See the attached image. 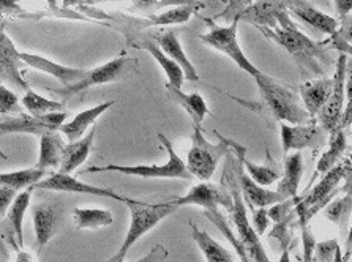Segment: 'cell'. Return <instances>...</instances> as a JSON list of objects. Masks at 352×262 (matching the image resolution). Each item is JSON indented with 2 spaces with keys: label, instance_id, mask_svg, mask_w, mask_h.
I'll list each match as a JSON object with an SVG mask.
<instances>
[{
  "label": "cell",
  "instance_id": "obj_1",
  "mask_svg": "<svg viewBox=\"0 0 352 262\" xmlns=\"http://www.w3.org/2000/svg\"><path fill=\"white\" fill-rule=\"evenodd\" d=\"M265 39L272 40L276 45L286 50L289 54L300 63L303 68H310V72L322 74L319 58L324 54L322 43H314L303 34V32L292 23L285 7L280 8L276 14V28H258Z\"/></svg>",
  "mask_w": 352,
  "mask_h": 262
},
{
  "label": "cell",
  "instance_id": "obj_2",
  "mask_svg": "<svg viewBox=\"0 0 352 262\" xmlns=\"http://www.w3.org/2000/svg\"><path fill=\"white\" fill-rule=\"evenodd\" d=\"M351 171L352 163L349 157L343 160L322 174V179L314 188L307 193V196H300L296 202L294 212L298 221V226H307L310 224L311 218L321 212L338 193H344L346 190H351Z\"/></svg>",
  "mask_w": 352,
  "mask_h": 262
},
{
  "label": "cell",
  "instance_id": "obj_3",
  "mask_svg": "<svg viewBox=\"0 0 352 262\" xmlns=\"http://www.w3.org/2000/svg\"><path fill=\"white\" fill-rule=\"evenodd\" d=\"M253 79L258 85L264 108L274 119L291 125L307 124L311 120V117L303 108L302 101L286 85L280 84L276 79L263 72L253 76Z\"/></svg>",
  "mask_w": 352,
  "mask_h": 262
},
{
  "label": "cell",
  "instance_id": "obj_4",
  "mask_svg": "<svg viewBox=\"0 0 352 262\" xmlns=\"http://www.w3.org/2000/svg\"><path fill=\"white\" fill-rule=\"evenodd\" d=\"M158 141L166 149L168 160L163 164H138V166H122V164H108V166H90L82 173H119L124 175H133V177L142 179H191L190 171L182 158L175 153L173 142L163 135L157 133Z\"/></svg>",
  "mask_w": 352,
  "mask_h": 262
},
{
  "label": "cell",
  "instance_id": "obj_5",
  "mask_svg": "<svg viewBox=\"0 0 352 262\" xmlns=\"http://www.w3.org/2000/svg\"><path fill=\"white\" fill-rule=\"evenodd\" d=\"M225 169L229 174V182H226V184L229 185V191H231V196H232V207H231V210H229V215H231L234 226H236V229H237L236 234L240 240V243L243 245L245 251H247L248 259L252 262H270L267 251H265L263 243H261L259 235L256 234V231L252 226V223H250V220H248L247 206H245L242 191H240V186L236 180V175H234L231 153L226 155Z\"/></svg>",
  "mask_w": 352,
  "mask_h": 262
},
{
  "label": "cell",
  "instance_id": "obj_6",
  "mask_svg": "<svg viewBox=\"0 0 352 262\" xmlns=\"http://www.w3.org/2000/svg\"><path fill=\"white\" fill-rule=\"evenodd\" d=\"M195 131L191 135V147L186 153V169L190 171L191 177H196L201 182H210L212 175L215 174L217 166L220 160L231 153L226 139L217 130L213 131V136L218 139L217 144L207 141L201 127L193 125Z\"/></svg>",
  "mask_w": 352,
  "mask_h": 262
},
{
  "label": "cell",
  "instance_id": "obj_7",
  "mask_svg": "<svg viewBox=\"0 0 352 262\" xmlns=\"http://www.w3.org/2000/svg\"><path fill=\"white\" fill-rule=\"evenodd\" d=\"M128 210H130V226L125 235L124 243L120 248L116 251V254L109 259V262H124L128 250L135 245L138 240L144 237L148 231L157 228L164 218L173 215L179 208L168 204V202H160V204H148V202L138 201L133 204H128Z\"/></svg>",
  "mask_w": 352,
  "mask_h": 262
},
{
  "label": "cell",
  "instance_id": "obj_8",
  "mask_svg": "<svg viewBox=\"0 0 352 262\" xmlns=\"http://www.w3.org/2000/svg\"><path fill=\"white\" fill-rule=\"evenodd\" d=\"M136 68H138L136 58H131L128 56H120L117 58H113V61L103 63V65H100L97 68L87 69L85 76L74 84L65 85V87L62 89H51V92L58 95V97L63 100H67L73 97V95L82 92L85 89L95 87V85H103V84L120 81V79H124L126 76H130L131 73H135Z\"/></svg>",
  "mask_w": 352,
  "mask_h": 262
},
{
  "label": "cell",
  "instance_id": "obj_9",
  "mask_svg": "<svg viewBox=\"0 0 352 262\" xmlns=\"http://www.w3.org/2000/svg\"><path fill=\"white\" fill-rule=\"evenodd\" d=\"M239 18L236 16L232 21V24L229 25H217L213 21L206 19V23L209 24V32L204 35H199V40L204 45L210 46L212 50L226 54L231 61L236 62L239 68H242L243 72H247L250 76H256L261 69L245 56L242 51V46L237 40V29H239Z\"/></svg>",
  "mask_w": 352,
  "mask_h": 262
},
{
  "label": "cell",
  "instance_id": "obj_10",
  "mask_svg": "<svg viewBox=\"0 0 352 262\" xmlns=\"http://www.w3.org/2000/svg\"><path fill=\"white\" fill-rule=\"evenodd\" d=\"M348 56L340 54L337 61V68L332 78V92L329 100L325 101L322 109L318 112L319 125L324 128L327 135H333L340 125L341 114H343L346 103V78H348Z\"/></svg>",
  "mask_w": 352,
  "mask_h": 262
},
{
  "label": "cell",
  "instance_id": "obj_11",
  "mask_svg": "<svg viewBox=\"0 0 352 262\" xmlns=\"http://www.w3.org/2000/svg\"><path fill=\"white\" fill-rule=\"evenodd\" d=\"M280 136L283 153L303 151V149H321L329 142V135L324 128L318 124L316 119H311L307 124L291 125L280 122Z\"/></svg>",
  "mask_w": 352,
  "mask_h": 262
},
{
  "label": "cell",
  "instance_id": "obj_12",
  "mask_svg": "<svg viewBox=\"0 0 352 262\" xmlns=\"http://www.w3.org/2000/svg\"><path fill=\"white\" fill-rule=\"evenodd\" d=\"M34 188L38 190H50L56 191V193H74V195H92V196H101L108 197V199L124 202L125 206L138 202L140 199H133V197H126L122 195H117L116 191L104 188V186H95L85 182L73 177L72 174H63V173H54L50 177L41 179L34 185Z\"/></svg>",
  "mask_w": 352,
  "mask_h": 262
},
{
  "label": "cell",
  "instance_id": "obj_13",
  "mask_svg": "<svg viewBox=\"0 0 352 262\" xmlns=\"http://www.w3.org/2000/svg\"><path fill=\"white\" fill-rule=\"evenodd\" d=\"M67 112L57 111L50 112L43 116H30V114H19L12 119L0 122V135H34L43 136L46 133L58 131L63 124H65Z\"/></svg>",
  "mask_w": 352,
  "mask_h": 262
},
{
  "label": "cell",
  "instance_id": "obj_14",
  "mask_svg": "<svg viewBox=\"0 0 352 262\" xmlns=\"http://www.w3.org/2000/svg\"><path fill=\"white\" fill-rule=\"evenodd\" d=\"M164 202L174 206V207H184V206H199L204 210H209L213 207H225L229 212L232 207V196L231 191L228 188L226 182L223 185H215L210 182H202L199 185H195L188 193L177 197H169Z\"/></svg>",
  "mask_w": 352,
  "mask_h": 262
},
{
  "label": "cell",
  "instance_id": "obj_15",
  "mask_svg": "<svg viewBox=\"0 0 352 262\" xmlns=\"http://www.w3.org/2000/svg\"><path fill=\"white\" fill-rule=\"evenodd\" d=\"M63 207L60 201H43L32 207L34 218V231L38 253L46 247L47 242L54 237L62 223Z\"/></svg>",
  "mask_w": 352,
  "mask_h": 262
},
{
  "label": "cell",
  "instance_id": "obj_16",
  "mask_svg": "<svg viewBox=\"0 0 352 262\" xmlns=\"http://www.w3.org/2000/svg\"><path fill=\"white\" fill-rule=\"evenodd\" d=\"M24 67L14 43L5 34L2 23L0 24V84H7L8 87L19 90V92H28L29 84L24 81L23 74H21V68Z\"/></svg>",
  "mask_w": 352,
  "mask_h": 262
},
{
  "label": "cell",
  "instance_id": "obj_17",
  "mask_svg": "<svg viewBox=\"0 0 352 262\" xmlns=\"http://www.w3.org/2000/svg\"><path fill=\"white\" fill-rule=\"evenodd\" d=\"M232 169L234 175H236V180L240 186V191H242L243 199L248 202V206H256V207H270L280 202L286 197H283L278 191H270L265 188V186H261L248 177V174L245 173L242 166H240L236 160L232 158Z\"/></svg>",
  "mask_w": 352,
  "mask_h": 262
},
{
  "label": "cell",
  "instance_id": "obj_18",
  "mask_svg": "<svg viewBox=\"0 0 352 262\" xmlns=\"http://www.w3.org/2000/svg\"><path fill=\"white\" fill-rule=\"evenodd\" d=\"M19 58L24 62L25 67L35 68L38 69V72L54 76L58 83L63 84V87L79 81V79H82L85 76V73H87V69L60 65V63L52 62L50 58L36 54H29V52H19Z\"/></svg>",
  "mask_w": 352,
  "mask_h": 262
},
{
  "label": "cell",
  "instance_id": "obj_19",
  "mask_svg": "<svg viewBox=\"0 0 352 262\" xmlns=\"http://www.w3.org/2000/svg\"><path fill=\"white\" fill-rule=\"evenodd\" d=\"M30 197H32V186L28 190H24L23 193L16 195L14 201L10 206L8 212L5 213L7 220H5V226L8 229L10 234V243L14 248H21L24 245V217L28 213V208L30 206Z\"/></svg>",
  "mask_w": 352,
  "mask_h": 262
},
{
  "label": "cell",
  "instance_id": "obj_20",
  "mask_svg": "<svg viewBox=\"0 0 352 262\" xmlns=\"http://www.w3.org/2000/svg\"><path fill=\"white\" fill-rule=\"evenodd\" d=\"M157 45L164 54L177 63L180 69L184 72L185 79H188V81H193V83L199 81V74H197L196 68L193 63H191L188 56L185 54L182 43H180L179 36L174 30H168L164 32V34L157 35Z\"/></svg>",
  "mask_w": 352,
  "mask_h": 262
},
{
  "label": "cell",
  "instance_id": "obj_21",
  "mask_svg": "<svg viewBox=\"0 0 352 262\" xmlns=\"http://www.w3.org/2000/svg\"><path fill=\"white\" fill-rule=\"evenodd\" d=\"M225 139H226L229 149H231V152L237 157V163L242 166L245 173L248 174V177L253 182H256V184L267 188V186H270L274 182L280 179L278 171L267 168V166L254 164L253 162H250V160L247 158V147L242 146V144L236 142L231 138L225 136Z\"/></svg>",
  "mask_w": 352,
  "mask_h": 262
},
{
  "label": "cell",
  "instance_id": "obj_22",
  "mask_svg": "<svg viewBox=\"0 0 352 262\" xmlns=\"http://www.w3.org/2000/svg\"><path fill=\"white\" fill-rule=\"evenodd\" d=\"M114 105L116 101L111 100L106 101L103 105H97L94 106V108L79 112V114L74 116L70 122H65V124L58 128V131H62L63 135H65L68 142L78 141V139H81L85 133H87L89 128L100 119V116L104 114L109 108H113Z\"/></svg>",
  "mask_w": 352,
  "mask_h": 262
},
{
  "label": "cell",
  "instance_id": "obj_23",
  "mask_svg": "<svg viewBox=\"0 0 352 262\" xmlns=\"http://www.w3.org/2000/svg\"><path fill=\"white\" fill-rule=\"evenodd\" d=\"M94 139L95 128L85 133V135L81 139H78V141L65 144L62 153V162L60 166H58V173L72 174L73 171H76L79 168V166H82L90 152H92Z\"/></svg>",
  "mask_w": 352,
  "mask_h": 262
},
{
  "label": "cell",
  "instance_id": "obj_24",
  "mask_svg": "<svg viewBox=\"0 0 352 262\" xmlns=\"http://www.w3.org/2000/svg\"><path fill=\"white\" fill-rule=\"evenodd\" d=\"M332 78H321L314 79V81H307L300 85L302 105L311 119L318 116L325 101L329 100L330 92H332Z\"/></svg>",
  "mask_w": 352,
  "mask_h": 262
},
{
  "label": "cell",
  "instance_id": "obj_25",
  "mask_svg": "<svg viewBox=\"0 0 352 262\" xmlns=\"http://www.w3.org/2000/svg\"><path fill=\"white\" fill-rule=\"evenodd\" d=\"M289 12L296 14L298 19H302L303 23L310 25V28L321 30L327 35H333L335 32L338 30V19L332 18L330 14H325L321 10L314 8L311 3L305 2V0H300V2L292 3L289 7Z\"/></svg>",
  "mask_w": 352,
  "mask_h": 262
},
{
  "label": "cell",
  "instance_id": "obj_26",
  "mask_svg": "<svg viewBox=\"0 0 352 262\" xmlns=\"http://www.w3.org/2000/svg\"><path fill=\"white\" fill-rule=\"evenodd\" d=\"M303 169H305V164H303V155L300 151L286 155L285 173L281 175L278 190H276L283 197L298 196V186H300Z\"/></svg>",
  "mask_w": 352,
  "mask_h": 262
},
{
  "label": "cell",
  "instance_id": "obj_27",
  "mask_svg": "<svg viewBox=\"0 0 352 262\" xmlns=\"http://www.w3.org/2000/svg\"><path fill=\"white\" fill-rule=\"evenodd\" d=\"M166 90L170 95L175 103H177L180 108H182L186 114L191 117V122L193 125L201 127L202 122L207 116H209V106H207V101L204 100L201 94H184L182 89L173 87V85L166 84Z\"/></svg>",
  "mask_w": 352,
  "mask_h": 262
},
{
  "label": "cell",
  "instance_id": "obj_28",
  "mask_svg": "<svg viewBox=\"0 0 352 262\" xmlns=\"http://www.w3.org/2000/svg\"><path fill=\"white\" fill-rule=\"evenodd\" d=\"M65 142L58 131H51L40 136V155L36 162V169H58L62 162V153Z\"/></svg>",
  "mask_w": 352,
  "mask_h": 262
},
{
  "label": "cell",
  "instance_id": "obj_29",
  "mask_svg": "<svg viewBox=\"0 0 352 262\" xmlns=\"http://www.w3.org/2000/svg\"><path fill=\"white\" fill-rule=\"evenodd\" d=\"M191 239L195 240L197 248L202 251L207 262H236L231 251L223 247L220 242H217L209 232L201 231L196 223H190Z\"/></svg>",
  "mask_w": 352,
  "mask_h": 262
},
{
  "label": "cell",
  "instance_id": "obj_30",
  "mask_svg": "<svg viewBox=\"0 0 352 262\" xmlns=\"http://www.w3.org/2000/svg\"><path fill=\"white\" fill-rule=\"evenodd\" d=\"M133 46L147 51L148 54L155 58V61L158 62V65L162 67V69L164 72V74H166L169 85H173V87H177V89H182L184 81H185L184 72L180 69L177 63L173 61V58L168 57L162 50H160L157 43H153L152 40H141V41L135 43Z\"/></svg>",
  "mask_w": 352,
  "mask_h": 262
},
{
  "label": "cell",
  "instance_id": "obj_31",
  "mask_svg": "<svg viewBox=\"0 0 352 262\" xmlns=\"http://www.w3.org/2000/svg\"><path fill=\"white\" fill-rule=\"evenodd\" d=\"M280 8H281L280 5H276L274 2H259V3L250 5L248 8L242 10V12L237 14V18L254 24L256 28L275 29L276 14H278Z\"/></svg>",
  "mask_w": 352,
  "mask_h": 262
},
{
  "label": "cell",
  "instance_id": "obj_32",
  "mask_svg": "<svg viewBox=\"0 0 352 262\" xmlns=\"http://www.w3.org/2000/svg\"><path fill=\"white\" fill-rule=\"evenodd\" d=\"M73 221L74 226L78 229H101L106 226H111L114 223L113 212L108 208H97V207H84V208H74L73 210Z\"/></svg>",
  "mask_w": 352,
  "mask_h": 262
},
{
  "label": "cell",
  "instance_id": "obj_33",
  "mask_svg": "<svg viewBox=\"0 0 352 262\" xmlns=\"http://www.w3.org/2000/svg\"><path fill=\"white\" fill-rule=\"evenodd\" d=\"M348 149V139H346V130H337L333 135L329 136V149L322 153L316 164L313 179L318 174H325L329 169H332L340 160L344 158V152Z\"/></svg>",
  "mask_w": 352,
  "mask_h": 262
},
{
  "label": "cell",
  "instance_id": "obj_34",
  "mask_svg": "<svg viewBox=\"0 0 352 262\" xmlns=\"http://www.w3.org/2000/svg\"><path fill=\"white\" fill-rule=\"evenodd\" d=\"M351 207H352L351 190H346L343 196L333 197V199L322 208L325 220L337 224V226L340 228V231L343 232L349 223Z\"/></svg>",
  "mask_w": 352,
  "mask_h": 262
},
{
  "label": "cell",
  "instance_id": "obj_35",
  "mask_svg": "<svg viewBox=\"0 0 352 262\" xmlns=\"http://www.w3.org/2000/svg\"><path fill=\"white\" fill-rule=\"evenodd\" d=\"M47 171L43 169H21V171H13V173H5L0 174V186H8V188H13L16 191L25 190V188H34L36 182L46 177Z\"/></svg>",
  "mask_w": 352,
  "mask_h": 262
},
{
  "label": "cell",
  "instance_id": "obj_36",
  "mask_svg": "<svg viewBox=\"0 0 352 262\" xmlns=\"http://www.w3.org/2000/svg\"><path fill=\"white\" fill-rule=\"evenodd\" d=\"M201 7L199 2L197 3H186L179 5V7L169 8L166 12L152 14L147 18V25H179L185 24L186 21H190L191 16L196 13V8Z\"/></svg>",
  "mask_w": 352,
  "mask_h": 262
},
{
  "label": "cell",
  "instance_id": "obj_37",
  "mask_svg": "<svg viewBox=\"0 0 352 262\" xmlns=\"http://www.w3.org/2000/svg\"><path fill=\"white\" fill-rule=\"evenodd\" d=\"M204 215L207 217V220H210L213 224H215L218 231H220L229 240V243L232 245V248L237 253L240 261H242V262H252L248 259L247 251H245L243 245L240 243V240L236 235V232H234L231 226H229L228 218H226L225 213L220 210V207H213V208H209V210H204Z\"/></svg>",
  "mask_w": 352,
  "mask_h": 262
},
{
  "label": "cell",
  "instance_id": "obj_38",
  "mask_svg": "<svg viewBox=\"0 0 352 262\" xmlns=\"http://www.w3.org/2000/svg\"><path fill=\"white\" fill-rule=\"evenodd\" d=\"M21 105L24 106L25 111H28L30 116L50 114V112L62 111L63 108V103H60V101H54V100L41 97V95H38L30 89L25 92L23 100H21Z\"/></svg>",
  "mask_w": 352,
  "mask_h": 262
},
{
  "label": "cell",
  "instance_id": "obj_39",
  "mask_svg": "<svg viewBox=\"0 0 352 262\" xmlns=\"http://www.w3.org/2000/svg\"><path fill=\"white\" fill-rule=\"evenodd\" d=\"M296 212L289 215L285 220L280 223H275V226L272 231L269 232V237L276 239L278 243L281 245V250H289L292 240H294V232H292V220H294Z\"/></svg>",
  "mask_w": 352,
  "mask_h": 262
},
{
  "label": "cell",
  "instance_id": "obj_40",
  "mask_svg": "<svg viewBox=\"0 0 352 262\" xmlns=\"http://www.w3.org/2000/svg\"><path fill=\"white\" fill-rule=\"evenodd\" d=\"M298 197L300 196L286 197V199H283L280 202H276V204L270 206V208L267 210L269 220L274 223H280L285 220V218L292 215V213H294V207H296V202L298 201Z\"/></svg>",
  "mask_w": 352,
  "mask_h": 262
},
{
  "label": "cell",
  "instance_id": "obj_41",
  "mask_svg": "<svg viewBox=\"0 0 352 262\" xmlns=\"http://www.w3.org/2000/svg\"><path fill=\"white\" fill-rule=\"evenodd\" d=\"M135 5V8L141 12H155V10L170 7V5H186V3H197V0H128Z\"/></svg>",
  "mask_w": 352,
  "mask_h": 262
},
{
  "label": "cell",
  "instance_id": "obj_42",
  "mask_svg": "<svg viewBox=\"0 0 352 262\" xmlns=\"http://www.w3.org/2000/svg\"><path fill=\"white\" fill-rule=\"evenodd\" d=\"M340 248L337 239L324 240V242H316V247H314V254L313 261L316 262H333L335 253Z\"/></svg>",
  "mask_w": 352,
  "mask_h": 262
},
{
  "label": "cell",
  "instance_id": "obj_43",
  "mask_svg": "<svg viewBox=\"0 0 352 262\" xmlns=\"http://www.w3.org/2000/svg\"><path fill=\"white\" fill-rule=\"evenodd\" d=\"M19 112V98L3 84H0V114H13Z\"/></svg>",
  "mask_w": 352,
  "mask_h": 262
},
{
  "label": "cell",
  "instance_id": "obj_44",
  "mask_svg": "<svg viewBox=\"0 0 352 262\" xmlns=\"http://www.w3.org/2000/svg\"><path fill=\"white\" fill-rule=\"evenodd\" d=\"M250 207H252V221L250 223H252L256 234L261 237V235L265 234V231H267L269 223H270L269 215H267V207H256V208L253 206Z\"/></svg>",
  "mask_w": 352,
  "mask_h": 262
},
{
  "label": "cell",
  "instance_id": "obj_45",
  "mask_svg": "<svg viewBox=\"0 0 352 262\" xmlns=\"http://www.w3.org/2000/svg\"><path fill=\"white\" fill-rule=\"evenodd\" d=\"M302 232V245H303V262H313V254H314V247H316V237L311 232L310 224L300 228Z\"/></svg>",
  "mask_w": 352,
  "mask_h": 262
},
{
  "label": "cell",
  "instance_id": "obj_46",
  "mask_svg": "<svg viewBox=\"0 0 352 262\" xmlns=\"http://www.w3.org/2000/svg\"><path fill=\"white\" fill-rule=\"evenodd\" d=\"M16 195H18L16 190L8 188V186H0V217H5V213L8 212Z\"/></svg>",
  "mask_w": 352,
  "mask_h": 262
},
{
  "label": "cell",
  "instance_id": "obj_47",
  "mask_svg": "<svg viewBox=\"0 0 352 262\" xmlns=\"http://www.w3.org/2000/svg\"><path fill=\"white\" fill-rule=\"evenodd\" d=\"M168 256H169V251L164 248V245L158 243L151 251H148L144 258H141L136 262H164L168 259Z\"/></svg>",
  "mask_w": 352,
  "mask_h": 262
},
{
  "label": "cell",
  "instance_id": "obj_48",
  "mask_svg": "<svg viewBox=\"0 0 352 262\" xmlns=\"http://www.w3.org/2000/svg\"><path fill=\"white\" fill-rule=\"evenodd\" d=\"M335 10H337L338 18L341 21L346 18H351V10H352V0H333Z\"/></svg>",
  "mask_w": 352,
  "mask_h": 262
},
{
  "label": "cell",
  "instance_id": "obj_49",
  "mask_svg": "<svg viewBox=\"0 0 352 262\" xmlns=\"http://www.w3.org/2000/svg\"><path fill=\"white\" fill-rule=\"evenodd\" d=\"M14 12H21V7L16 0H0V18L3 14H13Z\"/></svg>",
  "mask_w": 352,
  "mask_h": 262
},
{
  "label": "cell",
  "instance_id": "obj_50",
  "mask_svg": "<svg viewBox=\"0 0 352 262\" xmlns=\"http://www.w3.org/2000/svg\"><path fill=\"white\" fill-rule=\"evenodd\" d=\"M278 262H291V254L289 250H281V256Z\"/></svg>",
  "mask_w": 352,
  "mask_h": 262
},
{
  "label": "cell",
  "instance_id": "obj_51",
  "mask_svg": "<svg viewBox=\"0 0 352 262\" xmlns=\"http://www.w3.org/2000/svg\"><path fill=\"white\" fill-rule=\"evenodd\" d=\"M81 2L94 5V3H101V2H116V0H81Z\"/></svg>",
  "mask_w": 352,
  "mask_h": 262
},
{
  "label": "cell",
  "instance_id": "obj_52",
  "mask_svg": "<svg viewBox=\"0 0 352 262\" xmlns=\"http://www.w3.org/2000/svg\"><path fill=\"white\" fill-rule=\"evenodd\" d=\"M0 158H3V160H5V158H7V157H5V153L2 152V149H0Z\"/></svg>",
  "mask_w": 352,
  "mask_h": 262
}]
</instances>
